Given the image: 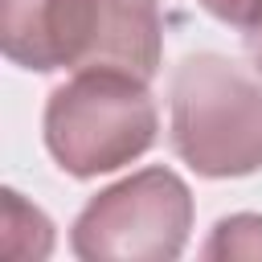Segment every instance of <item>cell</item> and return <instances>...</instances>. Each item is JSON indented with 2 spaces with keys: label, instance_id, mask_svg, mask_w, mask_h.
<instances>
[{
  "label": "cell",
  "instance_id": "obj_6",
  "mask_svg": "<svg viewBox=\"0 0 262 262\" xmlns=\"http://www.w3.org/2000/svg\"><path fill=\"white\" fill-rule=\"evenodd\" d=\"M205 258H262V217H221L213 237L205 242Z\"/></svg>",
  "mask_w": 262,
  "mask_h": 262
},
{
  "label": "cell",
  "instance_id": "obj_3",
  "mask_svg": "<svg viewBox=\"0 0 262 262\" xmlns=\"http://www.w3.org/2000/svg\"><path fill=\"white\" fill-rule=\"evenodd\" d=\"M156 131L160 115L147 82L123 70H78L45 102V147L78 180L139 160Z\"/></svg>",
  "mask_w": 262,
  "mask_h": 262
},
{
  "label": "cell",
  "instance_id": "obj_1",
  "mask_svg": "<svg viewBox=\"0 0 262 262\" xmlns=\"http://www.w3.org/2000/svg\"><path fill=\"white\" fill-rule=\"evenodd\" d=\"M4 57L49 70H123L143 82L164 57L156 0H0Z\"/></svg>",
  "mask_w": 262,
  "mask_h": 262
},
{
  "label": "cell",
  "instance_id": "obj_4",
  "mask_svg": "<svg viewBox=\"0 0 262 262\" xmlns=\"http://www.w3.org/2000/svg\"><path fill=\"white\" fill-rule=\"evenodd\" d=\"M192 229V192L172 168H143L102 188L74 221L70 246L86 262H172Z\"/></svg>",
  "mask_w": 262,
  "mask_h": 262
},
{
  "label": "cell",
  "instance_id": "obj_8",
  "mask_svg": "<svg viewBox=\"0 0 262 262\" xmlns=\"http://www.w3.org/2000/svg\"><path fill=\"white\" fill-rule=\"evenodd\" d=\"M246 53H250V61H254V70L262 74V20L246 29Z\"/></svg>",
  "mask_w": 262,
  "mask_h": 262
},
{
  "label": "cell",
  "instance_id": "obj_2",
  "mask_svg": "<svg viewBox=\"0 0 262 262\" xmlns=\"http://www.w3.org/2000/svg\"><path fill=\"white\" fill-rule=\"evenodd\" d=\"M172 151L196 176L262 168V82L221 53H188L168 86Z\"/></svg>",
  "mask_w": 262,
  "mask_h": 262
},
{
  "label": "cell",
  "instance_id": "obj_5",
  "mask_svg": "<svg viewBox=\"0 0 262 262\" xmlns=\"http://www.w3.org/2000/svg\"><path fill=\"white\" fill-rule=\"evenodd\" d=\"M0 254L8 262H37V258H49L53 250V225L49 217L29 205L16 188H4L0 192Z\"/></svg>",
  "mask_w": 262,
  "mask_h": 262
},
{
  "label": "cell",
  "instance_id": "obj_7",
  "mask_svg": "<svg viewBox=\"0 0 262 262\" xmlns=\"http://www.w3.org/2000/svg\"><path fill=\"white\" fill-rule=\"evenodd\" d=\"M201 8L225 25H237V29H250L262 20V0H201Z\"/></svg>",
  "mask_w": 262,
  "mask_h": 262
}]
</instances>
